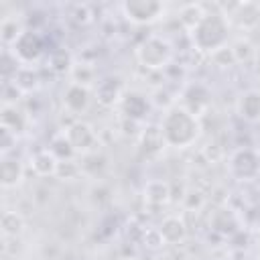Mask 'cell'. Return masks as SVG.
<instances>
[{"mask_svg": "<svg viewBox=\"0 0 260 260\" xmlns=\"http://www.w3.org/2000/svg\"><path fill=\"white\" fill-rule=\"evenodd\" d=\"M158 126L162 130L167 146H173V148H189L191 144L197 142L203 130L201 118L189 112L181 104H175L173 108L165 110Z\"/></svg>", "mask_w": 260, "mask_h": 260, "instance_id": "obj_1", "label": "cell"}, {"mask_svg": "<svg viewBox=\"0 0 260 260\" xmlns=\"http://www.w3.org/2000/svg\"><path fill=\"white\" fill-rule=\"evenodd\" d=\"M207 12L201 22L189 32L191 45L197 53L211 55L213 51L221 49L230 41V18L221 10V6H205Z\"/></svg>", "mask_w": 260, "mask_h": 260, "instance_id": "obj_2", "label": "cell"}, {"mask_svg": "<svg viewBox=\"0 0 260 260\" xmlns=\"http://www.w3.org/2000/svg\"><path fill=\"white\" fill-rule=\"evenodd\" d=\"M134 57H136L140 69L165 71V69L171 67V63L175 59V49H173V45H171V41L167 37L148 35L134 49Z\"/></svg>", "mask_w": 260, "mask_h": 260, "instance_id": "obj_3", "label": "cell"}, {"mask_svg": "<svg viewBox=\"0 0 260 260\" xmlns=\"http://www.w3.org/2000/svg\"><path fill=\"white\" fill-rule=\"evenodd\" d=\"M120 12L128 22L136 26H146L158 22L165 16L167 6L160 0H124L120 4Z\"/></svg>", "mask_w": 260, "mask_h": 260, "instance_id": "obj_4", "label": "cell"}, {"mask_svg": "<svg viewBox=\"0 0 260 260\" xmlns=\"http://www.w3.org/2000/svg\"><path fill=\"white\" fill-rule=\"evenodd\" d=\"M6 49H10V53L18 59L20 65L35 67L45 57V39L39 35L37 28L26 26L22 30V35L16 39V43L12 47H6Z\"/></svg>", "mask_w": 260, "mask_h": 260, "instance_id": "obj_5", "label": "cell"}, {"mask_svg": "<svg viewBox=\"0 0 260 260\" xmlns=\"http://www.w3.org/2000/svg\"><path fill=\"white\" fill-rule=\"evenodd\" d=\"M228 171L238 181L260 179V152L250 146L238 148L228 160Z\"/></svg>", "mask_w": 260, "mask_h": 260, "instance_id": "obj_6", "label": "cell"}, {"mask_svg": "<svg viewBox=\"0 0 260 260\" xmlns=\"http://www.w3.org/2000/svg\"><path fill=\"white\" fill-rule=\"evenodd\" d=\"M61 132H65V136H67L69 144L73 146L75 154L85 156V154L98 150V146H100V134H98V130L89 122L75 120L71 126H67Z\"/></svg>", "mask_w": 260, "mask_h": 260, "instance_id": "obj_7", "label": "cell"}, {"mask_svg": "<svg viewBox=\"0 0 260 260\" xmlns=\"http://www.w3.org/2000/svg\"><path fill=\"white\" fill-rule=\"evenodd\" d=\"M93 100V89L85 87V85H77V83H67L63 93H61V104L63 110L69 112L71 116L79 118L81 114H85L89 110V104Z\"/></svg>", "mask_w": 260, "mask_h": 260, "instance_id": "obj_8", "label": "cell"}, {"mask_svg": "<svg viewBox=\"0 0 260 260\" xmlns=\"http://www.w3.org/2000/svg\"><path fill=\"white\" fill-rule=\"evenodd\" d=\"M167 148L162 130L158 124H144L140 136H138V152L146 160H156Z\"/></svg>", "mask_w": 260, "mask_h": 260, "instance_id": "obj_9", "label": "cell"}, {"mask_svg": "<svg viewBox=\"0 0 260 260\" xmlns=\"http://www.w3.org/2000/svg\"><path fill=\"white\" fill-rule=\"evenodd\" d=\"M150 108H152L150 98H146L142 91H136V89H126L118 106L124 118H130L136 122H144L146 116L150 114Z\"/></svg>", "mask_w": 260, "mask_h": 260, "instance_id": "obj_10", "label": "cell"}, {"mask_svg": "<svg viewBox=\"0 0 260 260\" xmlns=\"http://www.w3.org/2000/svg\"><path fill=\"white\" fill-rule=\"evenodd\" d=\"M124 83L120 77L116 75H106L102 77L95 87H93V100L102 106V108H116L120 106V100L124 95Z\"/></svg>", "mask_w": 260, "mask_h": 260, "instance_id": "obj_11", "label": "cell"}, {"mask_svg": "<svg viewBox=\"0 0 260 260\" xmlns=\"http://www.w3.org/2000/svg\"><path fill=\"white\" fill-rule=\"evenodd\" d=\"M181 98H183V104L181 106H185L189 112H193L199 118L203 116V112L211 104V91H209V87L203 85V83H199V81L187 83L185 89H183V93H181Z\"/></svg>", "mask_w": 260, "mask_h": 260, "instance_id": "obj_12", "label": "cell"}, {"mask_svg": "<svg viewBox=\"0 0 260 260\" xmlns=\"http://www.w3.org/2000/svg\"><path fill=\"white\" fill-rule=\"evenodd\" d=\"M225 16L230 18V22L234 20L238 28L252 30L260 24V6L256 2H238L232 8H228Z\"/></svg>", "mask_w": 260, "mask_h": 260, "instance_id": "obj_13", "label": "cell"}, {"mask_svg": "<svg viewBox=\"0 0 260 260\" xmlns=\"http://www.w3.org/2000/svg\"><path fill=\"white\" fill-rule=\"evenodd\" d=\"M30 118L20 106H2L0 108V126L16 134L18 138L28 132Z\"/></svg>", "mask_w": 260, "mask_h": 260, "instance_id": "obj_14", "label": "cell"}, {"mask_svg": "<svg viewBox=\"0 0 260 260\" xmlns=\"http://www.w3.org/2000/svg\"><path fill=\"white\" fill-rule=\"evenodd\" d=\"M24 162L16 156H2L0 162V185L2 189H16L24 181Z\"/></svg>", "mask_w": 260, "mask_h": 260, "instance_id": "obj_15", "label": "cell"}, {"mask_svg": "<svg viewBox=\"0 0 260 260\" xmlns=\"http://www.w3.org/2000/svg\"><path fill=\"white\" fill-rule=\"evenodd\" d=\"M158 232H160L165 244H169V246L183 244L187 240V234H189L187 221L181 215H167V217H162V221L158 223Z\"/></svg>", "mask_w": 260, "mask_h": 260, "instance_id": "obj_16", "label": "cell"}, {"mask_svg": "<svg viewBox=\"0 0 260 260\" xmlns=\"http://www.w3.org/2000/svg\"><path fill=\"white\" fill-rule=\"evenodd\" d=\"M142 199L150 207L167 205L173 199L171 183H167L165 179H150V181H146V185L142 187Z\"/></svg>", "mask_w": 260, "mask_h": 260, "instance_id": "obj_17", "label": "cell"}, {"mask_svg": "<svg viewBox=\"0 0 260 260\" xmlns=\"http://www.w3.org/2000/svg\"><path fill=\"white\" fill-rule=\"evenodd\" d=\"M236 112L242 120L254 124L260 122V89H246L236 102Z\"/></svg>", "mask_w": 260, "mask_h": 260, "instance_id": "obj_18", "label": "cell"}, {"mask_svg": "<svg viewBox=\"0 0 260 260\" xmlns=\"http://www.w3.org/2000/svg\"><path fill=\"white\" fill-rule=\"evenodd\" d=\"M28 167L37 177H55L57 167H59V158L49 148H43V150H37L35 154H30Z\"/></svg>", "mask_w": 260, "mask_h": 260, "instance_id": "obj_19", "label": "cell"}, {"mask_svg": "<svg viewBox=\"0 0 260 260\" xmlns=\"http://www.w3.org/2000/svg\"><path fill=\"white\" fill-rule=\"evenodd\" d=\"M24 95L26 93H35L41 87V73L37 71V67H28V65H20V69L14 73V77L10 79Z\"/></svg>", "mask_w": 260, "mask_h": 260, "instance_id": "obj_20", "label": "cell"}, {"mask_svg": "<svg viewBox=\"0 0 260 260\" xmlns=\"http://www.w3.org/2000/svg\"><path fill=\"white\" fill-rule=\"evenodd\" d=\"M209 225L215 234H221V236H232L238 232V217L232 213V209L228 207H219L213 211L211 219H209Z\"/></svg>", "mask_w": 260, "mask_h": 260, "instance_id": "obj_21", "label": "cell"}, {"mask_svg": "<svg viewBox=\"0 0 260 260\" xmlns=\"http://www.w3.org/2000/svg\"><path fill=\"white\" fill-rule=\"evenodd\" d=\"M26 228V221L20 211L16 209H4L0 217V230L4 238H20Z\"/></svg>", "mask_w": 260, "mask_h": 260, "instance_id": "obj_22", "label": "cell"}, {"mask_svg": "<svg viewBox=\"0 0 260 260\" xmlns=\"http://www.w3.org/2000/svg\"><path fill=\"white\" fill-rule=\"evenodd\" d=\"M69 77H71V83L85 85L89 89H93L98 83V71L89 61H75L73 69L69 71Z\"/></svg>", "mask_w": 260, "mask_h": 260, "instance_id": "obj_23", "label": "cell"}, {"mask_svg": "<svg viewBox=\"0 0 260 260\" xmlns=\"http://www.w3.org/2000/svg\"><path fill=\"white\" fill-rule=\"evenodd\" d=\"M205 12H207L205 4H199V2L183 4V6L179 8V22H181V26H183L187 32H191V30L201 22V18L205 16Z\"/></svg>", "mask_w": 260, "mask_h": 260, "instance_id": "obj_24", "label": "cell"}, {"mask_svg": "<svg viewBox=\"0 0 260 260\" xmlns=\"http://www.w3.org/2000/svg\"><path fill=\"white\" fill-rule=\"evenodd\" d=\"M73 65H75V57L67 49H53L47 55V67L53 73H57V75H63V73L69 75V71L73 69Z\"/></svg>", "mask_w": 260, "mask_h": 260, "instance_id": "obj_25", "label": "cell"}, {"mask_svg": "<svg viewBox=\"0 0 260 260\" xmlns=\"http://www.w3.org/2000/svg\"><path fill=\"white\" fill-rule=\"evenodd\" d=\"M26 26L22 24V20L18 16H2V22H0V39H2V45L4 47H12L16 43V39L22 35Z\"/></svg>", "mask_w": 260, "mask_h": 260, "instance_id": "obj_26", "label": "cell"}, {"mask_svg": "<svg viewBox=\"0 0 260 260\" xmlns=\"http://www.w3.org/2000/svg\"><path fill=\"white\" fill-rule=\"evenodd\" d=\"M79 162H81V171H83V175H89V177L98 179V177L102 175V171L106 169L108 158H106L102 152L93 150V152H89V154L81 156V160H79Z\"/></svg>", "mask_w": 260, "mask_h": 260, "instance_id": "obj_27", "label": "cell"}, {"mask_svg": "<svg viewBox=\"0 0 260 260\" xmlns=\"http://www.w3.org/2000/svg\"><path fill=\"white\" fill-rule=\"evenodd\" d=\"M49 150H51L59 160L75 158V150H73V146L69 144L65 132H59V134H55V136L51 138V142H49Z\"/></svg>", "mask_w": 260, "mask_h": 260, "instance_id": "obj_28", "label": "cell"}, {"mask_svg": "<svg viewBox=\"0 0 260 260\" xmlns=\"http://www.w3.org/2000/svg\"><path fill=\"white\" fill-rule=\"evenodd\" d=\"M230 47H232V53L238 65H246L256 57V49L248 39H236Z\"/></svg>", "mask_w": 260, "mask_h": 260, "instance_id": "obj_29", "label": "cell"}, {"mask_svg": "<svg viewBox=\"0 0 260 260\" xmlns=\"http://www.w3.org/2000/svg\"><path fill=\"white\" fill-rule=\"evenodd\" d=\"M83 175L81 171V162L75 160V158H67V160H59V167H57V179L59 181H75Z\"/></svg>", "mask_w": 260, "mask_h": 260, "instance_id": "obj_30", "label": "cell"}, {"mask_svg": "<svg viewBox=\"0 0 260 260\" xmlns=\"http://www.w3.org/2000/svg\"><path fill=\"white\" fill-rule=\"evenodd\" d=\"M205 201H207L205 193L201 189H195V187L185 189L183 191V197H181V205H183L185 211H199L205 205Z\"/></svg>", "mask_w": 260, "mask_h": 260, "instance_id": "obj_31", "label": "cell"}, {"mask_svg": "<svg viewBox=\"0 0 260 260\" xmlns=\"http://www.w3.org/2000/svg\"><path fill=\"white\" fill-rule=\"evenodd\" d=\"M69 16H71V20H73L75 24H81V26L93 22V10H91L89 4H81V2H79V4H73Z\"/></svg>", "mask_w": 260, "mask_h": 260, "instance_id": "obj_32", "label": "cell"}, {"mask_svg": "<svg viewBox=\"0 0 260 260\" xmlns=\"http://www.w3.org/2000/svg\"><path fill=\"white\" fill-rule=\"evenodd\" d=\"M209 59H211L213 65H217V67H221V69H228V67L238 65L236 59H234V53H232V47H230V45H225V47L213 51V53L209 55Z\"/></svg>", "mask_w": 260, "mask_h": 260, "instance_id": "obj_33", "label": "cell"}, {"mask_svg": "<svg viewBox=\"0 0 260 260\" xmlns=\"http://www.w3.org/2000/svg\"><path fill=\"white\" fill-rule=\"evenodd\" d=\"M142 244L148 248V250H158L165 246V240L158 232V228H148V230H142Z\"/></svg>", "mask_w": 260, "mask_h": 260, "instance_id": "obj_34", "label": "cell"}, {"mask_svg": "<svg viewBox=\"0 0 260 260\" xmlns=\"http://www.w3.org/2000/svg\"><path fill=\"white\" fill-rule=\"evenodd\" d=\"M16 142H18V136L0 126V152H2V156H8L10 150L16 146Z\"/></svg>", "mask_w": 260, "mask_h": 260, "instance_id": "obj_35", "label": "cell"}, {"mask_svg": "<svg viewBox=\"0 0 260 260\" xmlns=\"http://www.w3.org/2000/svg\"><path fill=\"white\" fill-rule=\"evenodd\" d=\"M142 128H144V124L142 122H136V120H130V118H124V116H120V130H122V134H126V136H140V132H142Z\"/></svg>", "mask_w": 260, "mask_h": 260, "instance_id": "obj_36", "label": "cell"}, {"mask_svg": "<svg viewBox=\"0 0 260 260\" xmlns=\"http://www.w3.org/2000/svg\"><path fill=\"white\" fill-rule=\"evenodd\" d=\"M91 201L102 207L106 201H110V189H108L104 183H95V185L91 187Z\"/></svg>", "mask_w": 260, "mask_h": 260, "instance_id": "obj_37", "label": "cell"}, {"mask_svg": "<svg viewBox=\"0 0 260 260\" xmlns=\"http://www.w3.org/2000/svg\"><path fill=\"white\" fill-rule=\"evenodd\" d=\"M156 260H171V256H158Z\"/></svg>", "mask_w": 260, "mask_h": 260, "instance_id": "obj_38", "label": "cell"}]
</instances>
